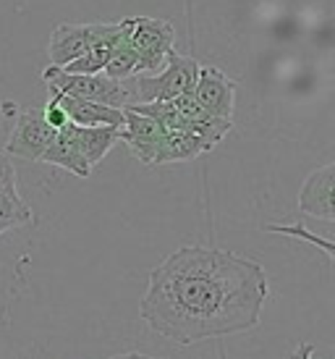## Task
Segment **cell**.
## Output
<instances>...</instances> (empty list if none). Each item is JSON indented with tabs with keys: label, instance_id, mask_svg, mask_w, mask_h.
<instances>
[{
	"label": "cell",
	"instance_id": "cell-1",
	"mask_svg": "<svg viewBox=\"0 0 335 359\" xmlns=\"http://www.w3.org/2000/svg\"><path fill=\"white\" fill-rule=\"evenodd\" d=\"M267 294V273L257 259L191 244L149 273L139 315L158 336L191 346L257 328Z\"/></svg>",
	"mask_w": 335,
	"mask_h": 359
},
{
	"label": "cell",
	"instance_id": "cell-2",
	"mask_svg": "<svg viewBox=\"0 0 335 359\" xmlns=\"http://www.w3.org/2000/svg\"><path fill=\"white\" fill-rule=\"evenodd\" d=\"M42 81L50 95H69L76 100L100 102L108 108H123L131 97L126 81L108 79L105 74H66L63 69L48 66L42 71Z\"/></svg>",
	"mask_w": 335,
	"mask_h": 359
},
{
	"label": "cell",
	"instance_id": "cell-3",
	"mask_svg": "<svg viewBox=\"0 0 335 359\" xmlns=\"http://www.w3.org/2000/svg\"><path fill=\"white\" fill-rule=\"evenodd\" d=\"M199 76V60L170 50L165 58V69L152 76H139L137 95L144 102H170L176 97L191 95Z\"/></svg>",
	"mask_w": 335,
	"mask_h": 359
},
{
	"label": "cell",
	"instance_id": "cell-4",
	"mask_svg": "<svg viewBox=\"0 0 335 359\" xmlns=\"http://www.w3.org/2000/svg\"><path fill=\"white\" fill-rule=\"evenodd\" d=\"M128 24V42L139 58V76H152L165 69V58L176 40L173 24L149 16H131Z\"/></svg>",
	"mask_w": 335,
	"mask_h": 359
},
{
	"label": "cell",
	"instance_id": "cell-5",
	"mask_svg": "<svg viewBox=\"0 0 335 359\" xmlns=\"http://www.w3.org/2000/svg\"><path fill=\"white\" fill-rule=\"evenodd\" d=\"M55 134L58 131L50 129L45 123L40 108H27L16 116V126L11 131L8 142H6V152L21 160L37 163L42 158V152L50 147V142L55 140Z\"/></svg>",
	"mask_w": 335,
	"mask_h": 359
},
{
	"label": "cell",
	"instance_id": "cell-6",
	"mask_svg": "<svg viewBox=\"0 0 335 359\" xmlns=\"http://www.w3.org/2000/svg\"><path fill=\"white\" fill-rule=\"evenodd\" d=\"M194 100L212 118L231 121L233 118V97H236V81L215 66H199V76L194 84Z\"/></svg>",
	"mask_w": 335,
	"mask_h": 359
},
{
	"label": "cell",
	"instance_id": "cell-7",
	"mask_svg": "<svg viewBox=\"0 0 335 359\" xmlns=\"http://www.w3.org/2000/svg\"><path fill=\"white\" fill-rule=\"evenodd\" d=\"M95 34H97V21H92V24H58L50 34V66L66 69L69 63L79 60L92 45Z\"/></svg>",
	"mask_w": 335,
	"mask_h": 359
},
{
	"label": "cell",
	"instance_id": "cell-8",
	"mask_svg": "<svg viewBox=\"0 0 335 359\" xmlns=\"http://www.w3.org/2000/svg\"><path fill=\"white\" fill-rule=\"evenodd\" d=\"M163 137H165V129L160 123L142 113H134L131 108L123 110V129L118 131V142H123L142 163L152 165Z\"/></svg>",
	"mask_w": 335,
	"mask_h": 359
},
{
	"label": "cell",
	"instance_id": "cell-9",
	"mask_svg": "<svg viewBox=\"0 0 335 359\" xmlns=\"http://www.w3.org/2000/svg\"><path fill=\"white\" fill-rule=\"evenodd\" d=\"M333 187H335V165H322L315 173H309L304 187L299 191V210L312 218L330 220L335 218V205H333Z\"/></svg>",
	"mask_w": 335,
	"mask_h": 359
},
{
	"label": "cell",
	"instance_id": "cell-10",
	"mask_svg": "<svg viewBox=\"0 0 335 359\" xmlns=\"http://www.w3.org/2000/svg\"><path fill=\"white\" fill-rule=\"evenodd\" d=\"M27 223H32V208L21 200L13 163L6 155H0V233Z\"/></svg>",
	"mask_w": 335,
	"mask_h": 359
},
{
	"label": "cell",
	"instance_id": "cell-11",
	"mask_svg": "<svg viewBox=\"0 0 335 359\" xmlns=\"http://www.w3.org/2000/svg\"><path fill=\"white\" fill-rule=\"evenodd\" d=\"M58 105L63 108L69 123L81 126V129H92V126H110V129H123V108H108L100 102L76 100L69 95H53Z\"/></svg>",
	"mask_w": 335,
	"mask_h": 359
},
{
	"label": "cell",
	"instance_id": "cell-12",
	"mask_svg": "<svg viewBox=\"0 0 335 359\" xmlns=\"http://www.w3.org/2000/svg\"><path fill=\"white\" fill-rule=\"evenodd\" d=\"M42 163L48 165H58L63 170H71L74 176L79 179H89L92 168L87 165V160L81 158L79 147H76V140H74V123H66L63 129L55 134V140L50 142V147L42 152Z\"/></svg>",
	"mask_w": 335,
	"mask_h": 359
},
{
	"label": "cell",
	"instance_id": "cell-13",
	"mask_svg": "<svg viewBox=\"0 0 335 359\" xmlns=\"http://www.w3.org/2000/svg\"><path fill=\"white\" fill-rule=\"evenodd\" d=\"M118 131L121 129H110V126H92V129L74 126L76 147H79L81 158L87 160L89 168H95L100 160L118 144Z\"/></svg>",
	"mask_w": 335,
	"mask_h": 359
},
{
	"label": "cell",
	"instance_id": "cell-14",
	"mask_svg": "<svg viewBox=\"0 0 335 359\" xmlns=\"http://www.w3.org/2000/svg\"><path fill=\"white\" fill-rule=\"evenodd\" d=\"M202 152H210L202 140H197L189 131H165V137L160 142L152 165H165V163H181V160H194Z\"/></svg>",
	"mask_w": 335,
	"mask_h": 359
},
{
	"label": "cell",
	"instance_id": "cell-15",
	"mask_svg": "<svg viewBox=\"0 0 335 359\" xmlns=\"http://www.w3.org/2000/svg\"><path fill=\"white\" fill-rule=\"evenodd\" d=\"M126 21V29H123V34H121V40L116 42V48H113V53H110L108 58V66H105V76L108 79H116V81H126L131 79V76H139V58L137 53H134V48H131V42H128V19Z\"/></svg>",
	"mask_w": 335,
	"mask_h": 359
},
{
	"label": "cell",
	"instance_id": "cell-16",
	"mask_svg": "<svg viewBox=\"0 0 335 359\" xmlns=\"http://www.w3.org/2000/svg\"><path fill=\"white\" fill-rule=\"evenodd\" d=\"M267 231H273V233H286V236H299V239L309 241V244H315V247H320V250H325V255H330L333 257V241L327 239H320V236H315V233H309V231L301 226V223H296V226H265Z\"/></svg>",
	"mask_w": 335,
	"mask_h": 359
},
{
	"label": "cell",
	"instance_id": "cell-17",
	"mask_svg": "<svg viewBox=\"0 0 335 359\" xmlns=\"http://www.w3.org/2000/svg\"><path fill=\"white\" fill-rule=\"evenodd\" d=\"M42 118H45V123H48L50 129H55V131H60L66 123H69V118H66V113H63V108L58 105V100L50 95V100H48V105L42 108Z\"/></svg>",
	"mask_w": 335,
	"mask_h": 359
},
{
	"label": "cell",
	"instance_id": "cell-18",
	"mask_svg": "<svg viewBox=\"0 0 335 359\" xmlns=\"http://www.w3.org/2000/svg\"><path fill=\"white\" fill-rule=\"evenodd\" d=\"M312 354H315V346L309 344V341H304L299 349H296V354H294V359H312Z\"/></svg>",
	"mask_w": 335,
	"mask_h": 359
},
{
	"label": "cell",
	"instance_id": "cell-19",
	"mask_svg": "<svg viewBox=\"0 0 335 359\" xmlns=\"http://www.w3.org/2000/svg\"><path fill=\"white\" fill-rule=\"evenodd\" d=\"M110 359H158V357H147V354H139V351H128V354H116Z\"/></svg>",
	"mask_w": 335,
	"mask_h": 359
}]
</instances>
